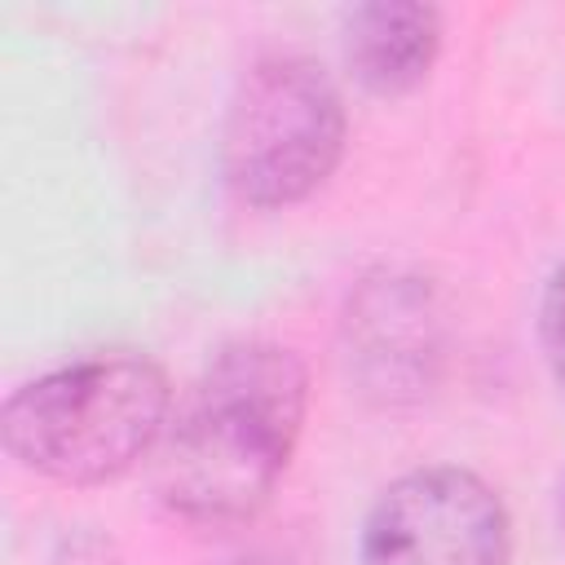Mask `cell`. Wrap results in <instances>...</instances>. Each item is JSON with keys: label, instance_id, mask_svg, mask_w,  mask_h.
Returning a JSON list of instances; mask_svg holds the SVG:
<instances>
[{"label": "cell", "instance_id": "obj_1", "mask_svg": "<svg viewBox=\"0 0 565 565\" xmlns=\"http://www.w3.org/2000/svg\"><path fill=\"white\" fill-rule=\"evenodd\" d=\"M309 402L305 366L274 340L225 344L163 433L159 499L194 525L256 516L291 463Z\"/></svg>", "mask_w": 565, "mask_h": 565}, {"label": "cell", "instance_id": "obj_2", "mask_svg": "<svg viewBox=\"0 0 565 565\" xmlns=\"http://www.w3.org/2000/svg\"><path fill=\"white\" fill-rule=\"evenodd\" d=\"M168 375L141 353H97L9 393L4 450L66 486H102L137 468L168 433Z\"/></svg>", "mask_w": 565, "mask_h": 565}, {"label": "cell", "instance_id": "obj_3", "mask_svg": "<svg viewBox=\"0 0 565 565\" xmlns=\"http://www.w3.org/2000/svg\"><path fill=\"white\" fill-rule=\"evenodd\" d=\"M344 132L340 88L318 62L296 53L260 57L230 97L221 177L247 207H291L335 172Z\"/></svg>", "mask_w": 565, "mask_h": 565}, {"label": "cell", "instance_id": "obj_4", "mask_svg": "<svg viewBox=\"0 0 565 565\" xmlns=\"http://www.w3.org/2000/svg\"><path fill=\"white\" fill-rule=\"evenodd\" d=\"M362 565H508L512 521L468 468H415L380 490L362 521Z\"/></svg>", "mask_w": 565, "mask_h": 565}, {"label": "cell", "instance_id": "obj_5", "mask_svg": "<svg viewBox=\"0 0 565 565\" xmlns=\"http://www.w3.org/2000/svg\"><path fill=\"white\" fill-rule=\"evenodd\" d=\"M349 344L366 380L393 397L428 380L437 358V309L419 278H380L349 305Z\"/></svg>", "mask_w": 565, "mask_h": 565}, {"label": "cell", "instance_id": "obj_6", "mask_svg": "<svg viewBox=\"0 0 565 565\" xmlns=\"http://www.w3.org/2000/svg\"><path fill=\"white\" fill-rule=\"evenodd\" d=\"M441 49V13L411 0L358 4L344 18V62L353 79L380 97L411 93L424 84Z\"/></svg>", "mask_w": 565, "mask_h": 565}, {"label": "cell", "instance_id": "obj_7", "mask_svg": "<svg viewBox=\"0 0 565 565\" xmlns=\"http://www.w3.org/2000/svg\"><path fill=\"white\" fill-rule=\"evenodd\" d=\"M539 340H543V358H547L556 384L565 388V260L552 269L547 287H543V305H539Z\"/></svg>", "mask_w": 565, "mask_h": 565}, {"label": "cell", "instance_id": "obj_8", "mask_svg": "<svg viewBox=\"0 0 565 565\" xmlns=\"http://www.w3.org/2000/svg\"><path fill=\"white\" fill-rule=\"evenodd\" d=\"M561 539H565V481H561Z\"/></svg>", "mask_w": 565, "mask_h": 565}]
</instances>
